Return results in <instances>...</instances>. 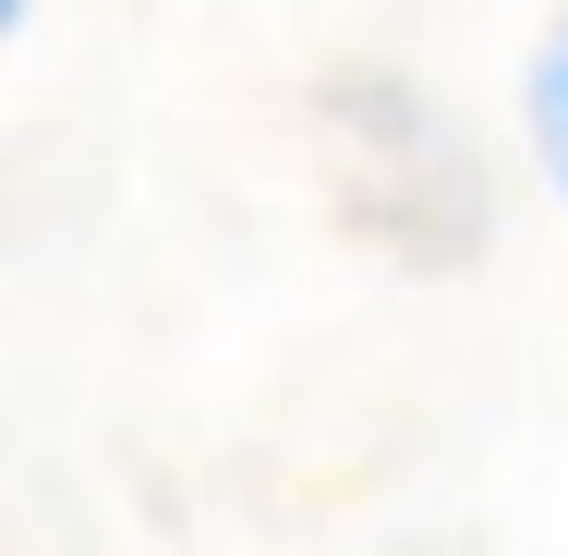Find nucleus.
<instances>
[{"label":"nucleus","instance_id":"1","mask_svg":"<svg viewBox=\"0 0 568 556\" xmlns=\"http://www.w3.org/2000/svg\"><path fill=\"white\" fill-rule=\"evenodd\" d=\"M532 121H545V158H557V182H568V37L545 49V85H532Z\"/></svg>","mask_w":568,"mask_h":556},{"label":"nucleus","instance_id":"2","mask_svg":"<svg viewBox=\"0 0 568 556\" xmlns=\"http://www.w3.org/2000/svg\"><path fill=\"white\" fill-rule=\"evenodd\" d=\"M0 24H12V0H0Z\"/></svg>","mask_w":568,"mask_h":556}]
</instances>
